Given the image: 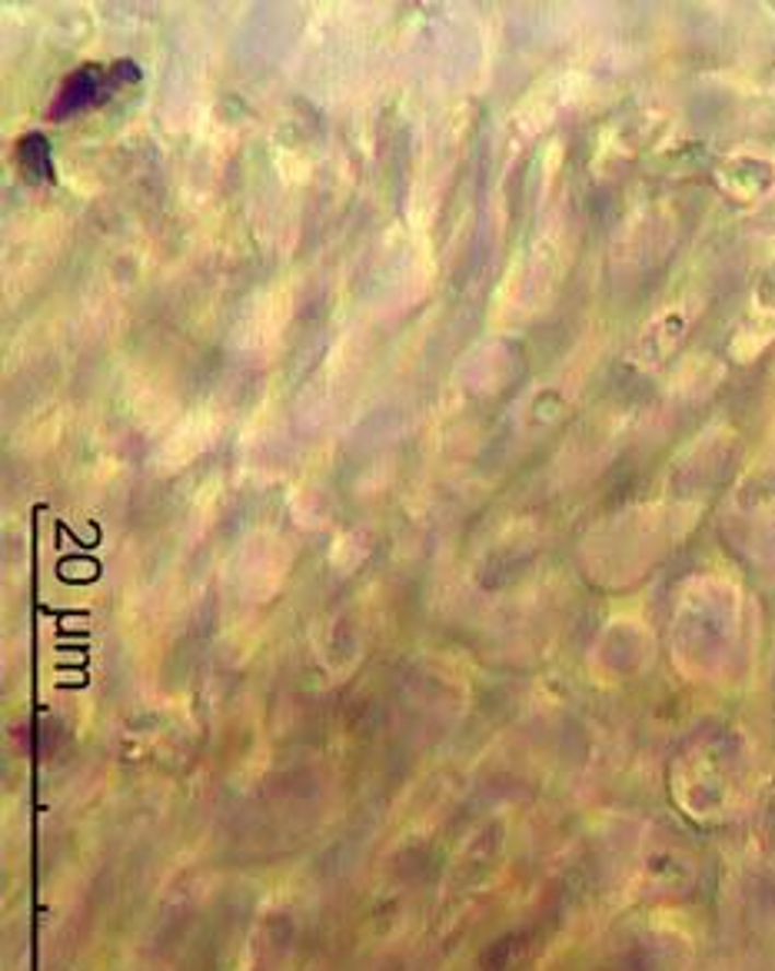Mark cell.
I'll return each instance as SVG.
<instances>
[{"instance_id":"2","label":"cell","mask_w":775,"mask_h":971,"mask_svg":"<svg viewBox=\"0 0 775 971\" xmlns=\"http://www.w3.org/2000/svg\"><path fill=\"white\" fill-rule=\"evenodd\" d=\"M21 160H24V167H27L31 174H37V177L50 174V167H47V143H44V137H37V133H31V137L21 143Z\"/></svg>"},{"instance_id":"1","label":"cell","mask_w":775,"mask_h":971,"mask_svg":"<svg viewBox=\"0 0 775 971\" xmlns=\"http://www.w3.org/2000/svg\"><path fill=\"white\" fill-rule=\"evenodd\" d=\"M133 63H117V70L114 73H107L104 67H84V70H77L67 84H63V91L57 94V101H54V107H50V114L54 117H67V114H77V110H87V107H94V104H101L120 80L127 77V73H133L130 70Z\"/></svg>"}]
</instances>
